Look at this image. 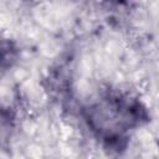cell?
Wrapping results in <instances>:
<instances>
[{
	"label": "cell",
	"instance_id": "1",
	"mask_svg": "<svg viewBox=\"0 0 159 159\" xmlns=\"http://www.w3.org/2000/svg\"><path fill=\"white\" fill-rule=\"evenodd\" d=\"M145 119L147 113L140 102L119 93L108 94L87 109L88 125L108 149L114 150L124 149L127 129Z\"/></svg>",
	"mask_w": 159,
	"mask_h": 159
},
{
	"label": "cell",
	"instance_id": "2",
	"mask_svg": "<svg viewBox=\"0 0 159 159\" xmlns=\"http://www.w3.org/2000/svg\"><path fill=\"white\" fill-rule=\"evenodd\" d=\"M16 50L9 40L0 39V73L6 71L15 61Z\"/></svg>",
	"mask_w": 159,
	"mask_h": 159
},
{
	"label": "cell",
	"instance_id": "3",
	"mask_svg": "<svg viewBox=\"0 0 159 159\" xmlns=\"http://www.w3.org/2000/svg\"><path fill=\"white\" fill-rule=\"evenodd\" d=\"M12 128V117L6 108L0 106V144L7 139Z\"/></svg>",
	"mask_w": 159,
	"mask_h": 159
}]
</instances>
